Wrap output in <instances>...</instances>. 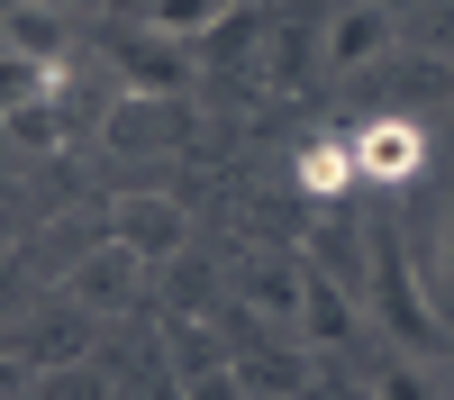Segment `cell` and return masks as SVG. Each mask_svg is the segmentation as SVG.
<instances>
[{
  "label": "cell",
  "instance_id": "obj_18",
  "mask_svg": "<svg viewBox=\"0 0 454 400\" xmlns=\"http://www.w3.org/2000/svg\"><path fill=\"white\" fill-rule=\"evenodd\" d=\"M36 10H73V0H36Z\"/></svg>",
  "mask_w": 454,
  "mask_h": 400
},
{
  "label": "cell",
  "instance_id": "obj_15",
  "mask_svg": "<svg viewBox=\"0 0 454 400\" xmlns=\"http://www.w3.org/2000/svg\"><path fill=\"white\" fill-rule=\"evenodd\" d=\"M427 46H436V55H454V10H427Z\"/></svg>",
  "mask_w": 454,
  "mask_h": 400
},
{
  "label": "cell",
  "instance_id": "obj_8",
  "mask_svg": "<svg viewBox=\"0 0 454 400\" xmlns=\"http://www.w3.org/2000/svg\"><path fill=\"white\" fill-rule=\"evenodd\" d=\"M19 355L36 364V382H46V373H82V355H91V310H64V318H36L27 337H19Z\"/></svg>",
  "mask_w": 454,
  "mask_h": 400
},
{
  "label": "cell",
  "instance_id": "obj_12",
  "mask_svg": "<svg viewBox=\"0 0 454 400\" xmlns=\"http://www.w3.org/2000/svg\"><path fill=\"white\" fill-rule=\"evenodd\" d=\"M10 119V137L27 145V155H46V145L64 137V109H55V91H36V100H19V109H0Z\"/></svg>",
  "mask_w": 454,
  "mask_h": 400
},
{
  "label": "cell",
  "instance_id": "obj_2",
  "mask_svg": "<svg viewBox=\"0 0 454 400\" xmlns=\"http://www.w3.org/2000/svg\"><path fill=\"white\" fill-rule=\"evenodd\" d=\"M391 46H400V10L391 0H336L327 27H318V64L336 73V82H346V73H372Z\"/></svg>",
  "mask_w": 454,
  "mask_h": 400
},
{
  "label": "cell",
  "instance_id": "obj_7",
  "mask_svg": "<svg viewBox=\"0 0 454 400\" xmlns=\"http://www.w3.org/2000/svg\"><path fill=\"white\" fill-rule=\"evenodd\" d=\"M300 291H309V264H291V255H254V264L237 273V301L263 327H300Z\"/></svg>",
  "mask_w": 454,
  "mask_h": 400
},
{
  "label": "cell",
  "instance_id": "obj_5",
  "mask_svg": "<svg viewBox=\"0 0 454 400\" xmlns=\"http://www.w3.org/2000/svg\"><path fill=\"white\" fill-rule=\"evenodd\" d=\"M137 273H145V255H137L128 237H109V246H91V255H82V264H73V273H64V301L100 318V310H119V301H128V291H137Z\"/></svg>",
  "mask_w": 454,
  "mask_h": 400
},
{
  "label": "cell",
  "instance_id": "obj_14",
  "mask_svg": "<svg viewBox=\"0 0 454 400\" xmlns=\"http://www.w3.org/2000/svg\"><path fill=\"white\" fill-rule=\"evenodd\" d=\"M27 382H36V364L19 346H0V400H27Z\"/></svg>",
  "mask_w": 454,
  "mask_h": 400
},
{
  "label": "cell",
  "instance_id": "obj_3",
  "mask_svg": "<svg viewBox=\"0 0 454 400\" xmlns=\"http://www.w3.org/2000/svg\"><path fill=\"white\" fill-rule=\"evenodd\" d=\"M355 164H364V182H382V192H409V182L427 173V128L382 109V119L355 128Z\"/></svg>",
  "mask_w": 454,
  "mask_h": 400
},
{
  "label": "cell",
  "instance_id": "obj_16",
  "mask_svg": "<svg viewBox=\"0 0 454 400\" xmlns=\"http://www.w3.org/2000/svg\"><path fill=\"white\" fill-rule=\"evenodd\" d=\"M445 318H454V218H445Z\"/></svg>",
  "mask_w": 454,
  "mask_h": 400
},
{
  "label": "cell",
  "instance_id": "obj_10",
  "mask_svg": "<svg viewBox=\"0 0 454 400\" xmlns=\"http://www.w3.org/2000/svg\"><path fill=\"white\" fill-rule=\"evenodd\" d=\"M227 19V0H145V36H173V46H192Z\"/></svg>",
  "mask_w": 454,
  "mask_h": 400
},
{
  "label": "cell",
  "instance_id": "obj_6",
  "mask_svg": "<svg viewBox=\"0 0 454 400\" xmlns=\"http://www.w3.org/2000/svg\"><path fill=\"white\" fill-rule=\"evenodd\" d=\"M109 237H128L137 255H182L192 218H182L173 192H119V209H109Z\"/></svg>",
  "mask_w": 454,
  "mask_h": 400
},
{
  "label": "cell",
  "instance_id": "obj_19",
  "mask_svg": "<svg viewBox=\"0 0 454 400\" xmlns=\"http://www.w3.org/2000/svg\"><path fill=\"white\" fill-rule=\"evenodd\" d=\"M0 10H27V0H0Z\"/></svg>",
  "mask_w": 454,
  "mask_h": 400
},
{
  "label": "cell",
  "instance_id": "obj_4",
  "mask_svg": "<svg viewBox=\"0 0 454 400\" xmlns=\"http://www.w3.org/2000/svg\"><path fill=\"white\" fill-rule=\"evenodd\" d=\"M355 327H364V291L336 282L327 264H309V291H300V337H309L318 355H346Z\"/></svg>",
  "mask_w": 454,
  "mask_h": 400
},
{
  "label": "cell",
  "instance_id": "obj_17",
  "mask_svg": "<svg viewBox=\"0 0 454 400\" xmlns=\"http://www.w3.org/2000/svg\"><path fill=\"white\" fill-rule=\"evenodd\" d=\"M246 400H300V391H246Z\"/></svg>",
  "mask_w": 454,
  "mask_h": 400
},
{
  "label": "cell",
  "instance_id": "obj_1",
  "mask_svg": "<svg viewBox=\"0 0 454 400\" xmlns=\"http://www.w3.org/2000/svg\"><path fill=\"white\" fill-rule=\"evenodd\" d=\"M364 301H372V318H382V327H391V337H400L409 355H436V346L454 337V318H445V310H427V291H419V273H409V255H400L391 237H372Z\"/></svg>",
  "mask_w": 454,
  "mask_h": 400
},
{
  "label": "cell",
  "instance_id": "obj_9",
  "mask_svg": "<svg viewBox=\"0 0 454 400\" xmlns=\"http://www.w3.org/2000/svg\"><path fill=\"white\" fill-rule=\"evenodd\" d=\"M355 182H364L355 137H309V145H300V192H309V200H346Z\"/></svg>",
  "mask_w": 454,
  "mask_h": 400
},
{
  "label": "cell",
  "instance_id": "obj_13",
  "mask_svg": "<svg viewBox=\"0 0 454 400\" xmlns=\"http://www.w3.org/2000/svg\"><path fill=\"white\" fill-rule=\"evenodd\" d=\"M372 400H436V382H427V364H391V373L372 382Z\"/></svg>",
  "mask_w": 454,
  "mask_h": 400
},
{
  "label": "cell",
  "instance_id": "obj_11",
  "mask_svg": "<svg viewBox=\"0 0 454 400\" xmlns=\"http://www.w3.org/2000/svg\"><path fill=\"white\" fill-rule=\"evenodd\" d=\"M36 91H55V64L46 55H27V46H0V109H19Z\"/></svg>",
  "mask_w": 454,
  "mask_h": 400
}]
</instances>
